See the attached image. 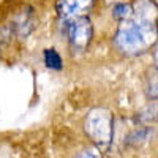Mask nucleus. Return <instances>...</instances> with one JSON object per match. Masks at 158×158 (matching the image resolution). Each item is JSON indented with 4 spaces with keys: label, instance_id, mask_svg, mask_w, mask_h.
Masks as SVG:
<instances>
[{
    "label": "nucleus",
    "instance_id": "nucleus-7",
    "mask_svg": "<svg viewBox=\"0 0 158 158\" xmlns=\"http://www.w3.org/2000/svg\"><path fill=\"white\" fill-rule=\"evenodd\" d=\"M76 158H103V155L97 149H85L79 155H76Z\"/></svg>",
    "mask_w": 158,
    "mask_h": 158
},
{
    "label": "nucleus",
    "instance_id": "nucleus-6",
    "mask_svg": "<svg viewBox=\"0 0 158 158\" xmlns=\"http://www.w3.org/2000/svg\"><path fill=\"white\" fill-rule=\"evenodd\" d=\"M112 16L118 21H127L133 18V6L127 2H120V3H115L112 8Z\"/></svg>",
    "mask_w": 158,
    "mask_h": 158
},
{
    "label": "nucleus",
    "instance_id": "nucleus-3",
    "mask_svg": "<svg viewBox=\"0 0 158 158\" xmlns=\"http://www.w3.org/2000/svg\"><path fill=\"white\" fill-rule=\"evenodd\" d=\"M67 35H68V41L73 51L82 52L89 48L94 38V25L89 16L84 18H77L68 22L67 27Z\"/></svg>",
    "mask_w": 158,
    "mask_h": 158
},
{
    "label": "nucleus",
    "instance_id": "nucleus-4",
    "mask_svg": "<svg viewBox=\"0 0 158 158\" xmlns=\"http://www.w3.org/2000/svg\"><path fill=\"white\" fill-rule=\"evenodd\" d=\"M95 0H57L56 8L59 16L63 21H73L77 18H84L87 16L90 10L94 8Z\"/></svg>",
    "mask_w": 158,
    "mask_h": 158
},
{
    "label": "nucleus",
    "instance_id": "nucleus-1",
    "mask_svg": "<svg viewBox=\"0 0 158 158\" xmlns=\"http://www.w3.org/2000/svg\"><path fill=\"white\" fill-rule=\"evenodd\" d=\"M156 40V27L152 22H144L139 19L122 21L117 27L114 43L125 54L135 56L146 52Z\"/></svg>",
    "mask_w": 158,
    "mask_h": 158
},
{
    "label": "nucleus",
    "instance_id": "nucleus-2",
    "mask_svg": "<svg viewBox=\"0 0 158 158\" xmlns=\"http://www.w3.org/2000/svg\"><path fill=\"white\" fill-rule=\"evenodd\" d=\"M85 135L97 146V150H108L114 138V115L106 108H94L84 118Z\"/></svg>",
    "mask_w": 158,
    "mask_h": 158
},
{
    "label": "nucleus",
    "instance_id": "nucleus-5",
    "mask_svg": "<svg viewBox=\"0 0 158 158\" xmlns=\"http://www.w3.org/2000/svg\"><path fill=\"white\" fill-rule=\"evenodd\" d=\"M44 63L46 67L51 68V70H62L63 67V62H62V57L60 54L54 49V48H49V49H44Z\"/></svg>",
    "mask_w": 158,
    "mask_h": 158
}]
</instances>
